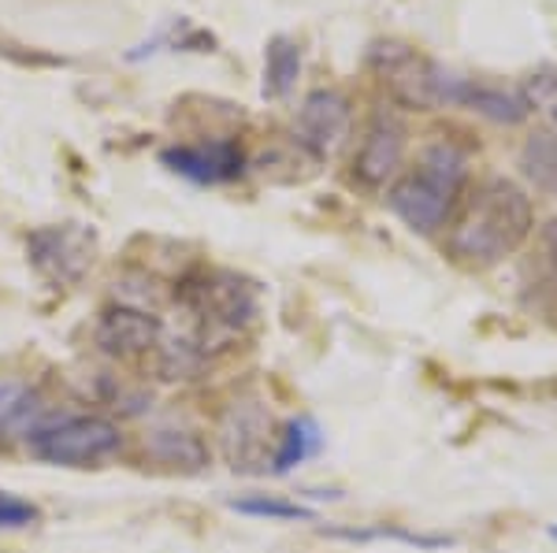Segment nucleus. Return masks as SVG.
I'll return each instance as SVG.
<instances>
[{
    "label": "nucleus",
    "instance_id": "13",
    "mask_svg": "<svg viewBox=\"0 0 557 553\" xmlns=\"http://www.w3.org/2000/svg\"><path fill=\"white\" fill-rule=\"evenodd\" d=\"M520 172L535 190L557 198V134H532L520 149Z\"/></svg>",
    "mask_w": 557,
    "mask_h": 553
},
{
    "label": "nucleus",
    "instance_id": "3",
    "mask_svg": "<svg viewBox=\"0 0 557 553\" xmlns=\"http://www.w3.org/2000/svg\"><path fill=\"white\" fill-rule=\"evenodd\" d=\"M465 178H469V160L457 146L443 141V146H431L420 156L417 172L391 186L386 201H391L394 216L406 223L417 235H435L446 219H450L457 198L465 190Z\"/></svg>",
    "mask_w": 557,
    "mask_h": 553
},
{
    "label": "nucleus",
    "instance_id": "8",
    "mask_svg": "<svg viewBox=\"0 0 557 553\" xmlns=\"http://www.w3.org/2000/svg\"><path fill=\"white\" fill-rule=\"evenodd\" d=\"M94 338H97V345H101V353L115 356V361H138V356H149L152 350H160V342H164V324H160V316H152L146 309L112 305L97 319Z\"/></svg>",
    "mask_w": 557,
    "mask_h": 553
},
{
    "label": "nucleus",
    "instance_id": "17",
    "mask_svg": "<svg viewBox=\"0 0 557 553\" xmlns=\"http://www.w3.org/2000/svg\"><path fill=\"white\" fill-rule=\"evenodd\" d=\"M30 409H34V390L26 387V382H15V379L0 382V435L12 431L15 424H23Z\"/></svg>",
    "mask_w": 557,
    "mask_h": 553
},
{
    "label": "nucleus",
    "instance_id": "16",
    "mask_svg": "<svg viewBox=\"0 0 557 553\" xmlns=\"http://www.w3.org/2000/svg\"><path fill=\"white\" fill-rule=\"evenodd\" d=\"M520 97L528 101V109L539 112L543 120H550L557 127V71H535V75H528Z\"/></svg>",
    "mask_w": 557,
    "mask_h": 553
},
{
    "label": "nucleus",
    "instance_id": "10",
    "mask_svg": "<svg viewBox=\"0 0 557 553\" xmlns=\"http://www.w3.org/2000/svg\"><path fill=\"white\" fill-rule=\"evenodd\" d=\"M401 156H406V127H401V120L391 112H375L361 138V149H357L354 178L364 186H383L401 167Z\"/></svg>",
    "mask_w": 557,
    "mask_h": 553
},
{
    "label": "nucleus",
    "instance_id": "1",
    "mask_svg": "<svg viewBox=\"0 0 557 553\" xmlns=\"http://www.w3.org/2000/svg\"><path fill=\"white\" fill-rule=\"evenodd\" d=\"M535 227L532 198L513 178H487L454 223L446 249L465 267H494L513 256Z\"/></svg>",
    "mask_w": 557,
    "mask_h": 553
},
{
    "label": "nucleus",
    "instance_id": "14",
    "mask_svg": "<svg viewBox=\"0 0 557 553\" xmlns=\"http://www.w3.org/2000/svg\"><path fill=\"white\" fill-rule=\"evenodd\" d=\"M301 75V49L290 38H275L264 52V93L268 97H286L298 86Z\"/></svg>",
    "mask_w": 557,
    "mask_h": 553
},
{
    "label": "nucleus",
    "instance_id": "6",
    "mask_svg": "<svg viewBox=\"0 0 557 553\" xmlns=\"http://www.w3.org/2000/svg\"><path fill=\"white\" fill-rule=\"evenodd\" d=\"M26 253H30V264L38 267L45 279L60 282V287H71L89 272L97 253V238L94 230L83 227V223H64V227H41L30 235L26 242Z\"/></svg>",
    "mask_w": 557,
    "mask_h": 553
},
{
    "label": "nucleus",
    "instance_id": "20",
    "mask_svg": "<svg viewBox=\"0 0 557 553\" xmlns=\"http://www.w3.org/2000/svg\"><path fill=\"white\" fill-rule=\"evenodd\" d=\"M539 242H543V261H546V275H550L554 290H557V219H550L543 227V235H539Z\"/></svg>",
    "mask_w": 557,
    "mask_h": 553
},
{
    "label": "nucleus",
    "instance_id": "7",
    "mask_svg": "<svg viewBox=\"0 0 557 553\" xmlns=\"http://www.w3.org/2000/svg\"><path fill=\"white\" fill-rule=\"evenodd\" d=\"M349 130H354V109L335 89H312L298 109V123H294L298 141L320 160L335 156L349 141Z\"/></svg>",
    "mask_w": 557,
    "mask_h": 553
},
{
    "label": "nucleus",
    "instance_id": "18",
    "mask_svg": "<svg viewBox=\"0 0 557 553\" xmlns=\"http://www.w3.org/2000/svg\"><path fill=\"white\" fill-rule=\"evenodd\" d=\"M238 513L246 516H264V520H309V510L298 502H283V498H238Z\"/></svg>",
    "mask_w": 557,
    "mask_h": 553
},
{
    "label": "nucleus",
    "instance_id": "19",
    "mask_svg": "<svg viewBox=\"0 0 557 553\" xmlns=\"http://www.w3.org/2000/svg\"><path fill=\"white\" fill-rule=\"evenodd\" d=\"M34 520H38V510H34L30 502L0 490V528H26V524H34Z\"/></svg>",
    "mask_w": 557,
    "mask_h": 553
},
{
    "label": "nucleus",
    "instance_id": "11",
    "mask_svg": "<svg viewBox=\"0 0 557 553\" xmlns=\"http://www.w3.org/2000/svg\"><path fill=\"white\" fill-rule=\"evenodd\" d=\"M175 175L190 178L201 186H220L242 175L246 167V153H242L238 141H201V146H175L160 153Z\"/></svg>",
    "mask_w": 557,
    "mask_h": 553
},
{
    "label": "nucleus",
    "instance_id": "4",
    "mask_svg": "<svg viewBox=\"0 0 557 553\" xmlns=\"http://www.w3.org/2000/svg\"><path fill=\"white\" fill-rule=\"evenodd\" d=\"M30 453L57 468H97L123 445L120 427L104 416H60L30 431Z\"/></svg>",
    "mask_w": 557,
    "mask_h": 553
},
{
    "label": "nucleus",
    "instance_id": "2",
    "mask_svg": "<svg viewBox=\"0 0 557 553\" xmlns=\"http://www.w3.org/2000/svg\"><path fill=\"white\" fill-rule=\"evenodd\" d=\"M368 64L380 75L386 93L398 104L417 112H438V109H469L475 104L480 83L450 71L438 60L424 56L406 41H375L368 52Z\"/></svg>",
    "mask_w": 557,
    "mask_h": 553
},
{
    "label": "nucleus",
    "instance_id": "9",
    "mask_svg": "<svg viewBox=\"0 0 557 553\" xmlns=\"http://www.w3.org/2000/svg\"><path fill=\"white\" fill-rule=\"evenodd\" d=\"M223 457L235 472H257L268 465V445H272V420L257 401H235L220 420Z\"/></svg>",
    "mask_w": 557,
    "mask_h": 553
},
{
    "label": "nucleus",
    "instance_id": "12",
    "mask_svg": "<svg viewBox=\"0 0 557 553\" xmlns=\"http://www.w3.org/2000/svg\"><path fill=\"white\" fill-rule=\"evenodd\" d=\"M149 453L164 468L183 472V476H197L209 468V445L194 431H157L149 442Z\"/></svg>",
    "mask_w": 557,
    "mask_h": 553
},
{
    "label": "nucleus",
    "instance_id": "15",
    "mask_svg": "<svg viewBox=\"0 0 557 553\" xmlns=\"http://www.w3.org/2000/svg\"><path fill=\"white\" fill-rule=\"evenodd\" d=\"M317 427L305 424V420H294L290 427H286L283 435V445L275 450V472H286L294 465H301L305 457H309L312 450H317Z\"/></svg>",
    "mask_w": 557,
    "mask_h": 553
},
{
    "label": "nucleus",
    "instance_id": "5",
    "mask_svg": "<svg viewBox=\"0 0 557 553\" xmlns=\"http://www.w3.org/2000/svg\"><path fill=\"white\" fill-rule=\"evenodd\" d=\"M183 301L205 327H212V331H238L257 312L253 290H249L238 275H227V272L197 275V279H190L183 287Z\"/></svg>",
    "mask_w": 557,
    "mask_h": 553
}]
</instances>
